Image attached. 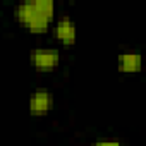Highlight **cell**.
<instances>
[{
	"label": "cell",
	"mask_w": 146,
	"mask_h": 146,
	"mask_svg": "<svg viewBox=\"0 0 146 146\" xmlns=\"http://www.w3.org/2000/svg\"><path fill=\"white\" fill-rule=\"evenodd\" d=\"M143 67V55L139 50H124L117 55V70L122 74H137Z\"/></svg>",
	"instance_id": "5"
},
{
	"label": "cell",
	"mask_w": 146,
	"mask_h": 146,
	"mask_svg": "<svg viewBox=\"0 0 146 146\" xmlns=\"http://www.w3.org/2000/svg\"><path fill=\"white\" fill-rule=\"evenodd\" d=\"M52 33L53 38L64 45V46H74L78 41V26L76 21L72 19L70 16L64 14L60 17H57L52 24Z\"/></svg>",
	"instance_id": "3"
},
{
	"label": "cell",
	"mask_w": 146,
	"mask_h": 146,
	"mask_svg": "<svg viewBox=\"0 0 146 146\" xmlns=\"http://www.w3.org/2000/svg\"><path fill=\"white\" fill-rule=\"evenodd\" d=\"M93 146H124L120 141H113V139H98Z\"/></svg>",
	"instance_id": "6"
},
{
	"label": "cell",
	"mask_w": 146,
	"mask_h": 146,
	"mask_svg": "<svg viewBox=\"0 0 146 146\" xmlns=\"http://www.w3.org/2000/svg\"><path fill=\"white\" fill-rule=\"evenodd\" d=\"M14 21L31 35H45L55 21L53 0H29L16 4L12 9Z\"/></svg>",
	"instance_id": "1"
},
{
	"label": "cell",
	"mask_w": 146,
	"mask_h": 146,
	"mask_svg": "<svg viewBox=\"0 0 146 146\" xmlns=\"http://www.w3.org/2000/svg\"><path fill=\"white\" fill-rule=\"evenodd\" d=\"M29 64L38 72H52L60 64V50L57 46H36L29 50Z\"/></svg>",
	"instance_id": "2"
},
{
	"label": "cell",
	"mask_w": 146,
	"mask_h": 146,
	"mask_svg": "<svg viewBox=\"0 0 146 146\" xmlns=\"http://www.w3.org/2000/svg\"><path fill=\"white\" fill-rule=\"evenodd\" d=\"M53 93L48 88H36L29 93L28 98V112L31 117H45L53 108Z\"/></svg>",
	"instance_id": "4"
}]
</instances>
